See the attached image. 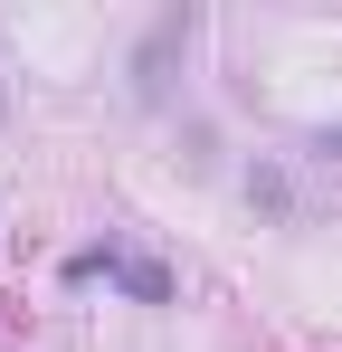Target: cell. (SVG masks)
I'll return each mask as SVG.
<instances>
[{
  "mask_svg": "<svg viewBox=\"0 0 342 352\" xmlns=\"http://www.w3.org/2000/svg\"><path fill=\"white\" fill-rule=\"evenodd\" d=\"M314 153H333V162H342V124H323V133H314Z\"/></svg>",
  "mask_w": 342,
  "mask_h": 352,
  "instance_id": "cell-3",
  "label": "cell"
},
{
  "mask_svg": "<svg viewBox=\"0 0 342 352\" xmlns=\"http://www.w3.org/2000/svg\"><path fill=\"white\" fill-rule=\"evenodd\" d=\"M67 276H114V286L133 295V305H171V267H152V257H133V248H76L67 257Z\"/></svg>",
  "mask_w": 342,
  "mask_h": 352,
  "instance_id": "cell-1",
  "label": "cell"
},
{
  "mask_svg": "<svg viewBox=\"0 0 342 352\" xmlns=\"http://www.w3.org/2000/svg\"><path fill=\"white\" fill-rule=\"evenodd\" d=\"M171 48H190V10H162V19H152V38H143V58H133V86H143V96H162L171 76Z\"/></svg>",
  "mask_w": 342,
  "mask_h": 352,
  "instance_id": "cell-2",
  "label": "cell"
}]
</instances>
